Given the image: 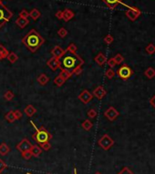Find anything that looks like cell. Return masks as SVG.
<instances>
[{
    "label": "cell",
    "mask_w": 155,
    "mask_h": 174,
    "mask_svg": "<svg viewBox=\"0 0 155 174\" xmlns=\"http://www.w3.org/2000/svg\"><path fill=\"white\" fill-rule=\"evenodd\" d=\"M59 69H61V70H67L72 73L77 68L81 67L84 64V60L77 54L66 52L59 59Z\"/></svg>",
    "instance_id": "1"
},
{
    "label": "cell",
    "mask_w": 155,
    "mask_h": 174,
    "mask_svg": "<svg viewBox=\"0 0 155 174\" xmlns=\"http://www.w3.org/2000/svg\"><path fill=\"white\" fill-rule=\"evenodd\" d=\"M22 42L32 53H36L44 44L45 39L36 29H31L25 37H23Z\"/></svg>",
    "instance_id": "2"
},
{
    "label": "cell",
    "mask_w": 155,
    "mask_h": 174,
    "mask_svg": "<svg viewBox=\"0 0 155 174\" xmlns=\"http://www.w3.org/2000/svg\"><path fill=\"white\" fill-rule=\"evenodd\" d=\"M30 123L32 124V126H33L34 129H36V133L32 135V139H33L38 145L50 141V140L52 139V135L43 126L41 128L38 129L33 121L30 120Z\"/></svg>",
    "instance_id": "3"
},
{
    "label": "cell",
    "mask_w": 155,
    "mask_h": 174,
    "mask_svg": "<svg viewBox=\"0 0 155 174\" xmlns=\"http://www.w3.org/2000/svg\"><path fill=\"white\" fill-rule=\"evenodd\" d=\"M13 13L9 10V8L7 7L1 0H0V28H1L4 25L12 18Z\"/></svg>",
    "instance_id": "4"
},
{
    "label": "cell",
    "mask_w": 155,
    "mask_h": 174,
    "mask_svg": "<svg viewBox=\"0 0 155 174\" xmlns=\"http://www.w3.org/2000/svg\"><path fill=\"white\" fill-rule=\"evenodd\" d=\"M117 75L121 79L127 80L133 75V70L130 69L128 65L124 64V65H122L120 68H119V69L117 70Z\"/></svg>",
    "instance_id": "5"
},
{
    "label": "cell",
    "mask_w": 155,
    "mask_h": 174,
    "mask_svg": "<svg viewBox=\"0 0 155 174\" xmlns=\"http://www.w3.org/2000/svg\"><path fill=\"white\" fill-rule=\"evenodd\" d=\"M98 144L100 145L101 149H103L104 151H109L110 149L114 145V140L108 135L104 134L98 141Z\"/></svg>",
    "instance_id": "6"
},
{
    "label": "cell",
    "mask_w": 155,
    "mask_h": 174,
    "mask_svg": "<svg viewBox=\"0 0 155 174\" xmlns=\"http://www.w3.org/2000/svg\"><path fill=\"white\" fill-rule=\"evenodd\" d=\"M122 5H124L125 6H127L129 9L126 11V16L130 19V20H132V21H135L136 19H138L139 16H141V11L140 9H138V8L136 7H133V6H129L125 4L122 3Z\"/></svg>",
    "instance_id": "7"
},
{
    "label": "cell",
    "mask_w": 155,
    "mask_h": 174,
    "mask_svg": "<svg viewBox=\"0 0 155 174\" xmlns=\"http://www.w3.org/2000/svg\"><path fill=\"white\" fill-rule=\"evenodd\" d=\"M104 116L110 121H114L120 116V112L114 107H110L109 109H107V110L104 112Z\"/></svg>",
    "instance_id": "8"
},
{
    "label": "cell",
    "mask_w": 155,
    "mask_h": 174,
    "mask_svg": "<svg viewBox=\"0 0 155 174\" xmlns=\"http://www.w3.org/2000/svg\"><path fill=\"white\" fill-rule=\"evenodd\" d=\"M78 98H79V100H80L81 102H82L83 104H88V102L91 101V99L93 98V95H92V93L89 92L88 90L84 89V90L82 91V92H81V93L79 95Z\"/></svg>",
    "instance_id": "9"
},
{
    "label": "cell",
    "mask_w": 155,
    "mask_h": 174,
    "mask_svg": "<svg viewBox=\"0 0 155 174\" xmlns=\"http://www.w3.org/2000/svg\"><path fill=\"white\" fill-rule=\"evenodd\" d=\"M32 145L31 142L28 139H23L17 145V149L20 151V152H24V151H30V149L32 148Z\"/></svg>",
    "instance_id": "10"
},
{
    "label": "cell",
    "mask_w": 155,
    "mask_h": 174,
    "mask_svg": "<svg viewBox=\"0 0 155 174\" xmlns=\"http://www.w3.org/2000/svg\"><path fill=\"white\" fill-rule=\"evenodd\" d=\"M47 66L52 71H56L57 69L60 68L59 59H56V57H52L51 59H50L47 61Z\"/></svg>",
    "instance_id": "11"
},
{
    "label": "cell",
    "mask_w": 155,
    "mask_h": 174,
    "mask_svg": "<svg viewBox=\"0 0 155 174\" xmlns=\"http://www.w3.org/2000/svg\"><path fill=\"white\" fill-rule=\"evenodd\" d=\"M93 97L97 98L98 99H102L106 95H107V91L105 90V88L102 86H98L92 92Z\"/></svg>",
    "instance_id": "12"
},
{
    "label": "cell",
    "mask_w": 155,
    "mask_h": 174,
    "mask_svg": "<svg viewBox=\"0 0 155 174\" xmlns=\"http://www.w3.org/2000/svg\"><path fill=\"white\" fill-rule=\"evenodd\" d=\"M50 53H51L52 57H56V59H60L61 57H62V56H63L65 53H66V51H65L61 47H59V46H56V47L52 49V50L50 51Z\"/></svg>",
    "instance_id": "13"
},
{
    "label": "cell",
    "mask_w": 155,
    "mask_h": 174,
    "mask_svg": "<svg viewBox=\"0 0 155 174\" xmlns=\"http://www.w3.org/2000/svg\"><path fill=\"white\" fill-rule=\"evenodd\" d=\"M101 1L104 2L106 4V6L111 10L115 9L118 5L123 3V0H101Z\"/></svg>",
    "instance_id": "14"
},
{
    "label": "cell",
    "mask_w": 155,
    "mask_h": 174,
    "mask_svg": "<svg viewBox=\"0 0 155 174\" xmlns=\"http://www.w3.org/2000/svg\"><path fill=\"white\" fill-rule=\"evenodd\" d=\"M63 18L62 19H64L66 22L69 21L70 19H72L73 18H74V12H73L71 9H69V8H66V9H64L63 11Z\"/></svg>",
    "instance_id": "15"
},
{
    "label": "cell",
    "mask_w": 155,
    "mask_h": 174,
    "mask_svg": "<svg viewBox=\"0 0 155 174\" xmlns=\"http://www.w3.org/2000/svg\"><path fill=\"white\" fill-rule=\"evenodd\" d=\"M95 62L99 66H103L106 62H107V57L103 53H99L95 57Z\"/></svg>",
    "instance_id": "16"
},
{
    "label": "cell",
    "mask_w": 155,
    "mask_h": 174,
    "mask_svg": "<svg viewBox=\"0 0 155 174\" xmlns=\"http://www.w3.org/2000/svg\"><path fill=\"white\" fill-rule=\"evenodd\" d=\"M16 24H17L20 28H25L29 24V20L28 18H21V16H18V18L16 20Z\"/></svg>",
    "instance_id": "17"
},
{
    "label": "cell",
    "mask_w": 155,
    "mask_h": 174,
    "mask_svg": "<svg viewBox=\"0 0 155 174\" xmlns=\"http://www.w3.org/2000/svg\"><path fill=\"white\" fill-rule=\"evenodd\" d=\"M37 80L41 86H45V85H47L48 83V81H50V78L46 75V74L42 73V74H40V75L38 77Z\"/></svg>",
    "instance_id": "18"
},
{
    "label": "cell",
    "mask_w": 155,
    "mask_h": 174,
    "mask_svg": "<svg viewBox=\"0 0 155 174\" xmlns=\"http://www.w3.org/2000/svg\"><path fill=\"white\" fill-rule=\"evenodd\" d=\"M24 112H25V114L28 116V117H32L36 112H37V110H36V108L33 106V105H28L26 108H25V110H24Z\"/></svg>",
    "instance_id": "19"
},
{
    "label": "cell",
    "mask_w": 155,
    "mask_h": 174,
    "mask_svg": "<svg viewBox=\"0 0 155 174\" xmlns=\"http://www.w3.org/2000/svg\"><path fill=\"white\" fill-rule=\"evenodd\" d=\"M30 153L32 156H34V157H38L40 154L42 153V149L40 148L39 146L38 145H33L32 146V148L30 149Z\"/></svg>",
    "instance_id": "20"
},
{
    "label": "cell",
    "mask_w": 155,
    "mask_h": 174,
    "mask_svg": "<svg viewBox=\"0 0 155 174\" xmlns=\"http://www.w3.org/2000/svg\"><path fill=\"white\" fill-rule=\"evenodd\" d=\"M10 152V148L6 143L3 142L0 144V155L1 156H6L7 153Z\"/></svg>",
    "instance_id": "21"
},
{
    "label": "cell",
    "mask_w": 155,
    "mask_h": 174,
    "mask_svg": "<svg viewBox=\"0 0 155 174\" xmlns=\"http://www.w3.org/2000/svg\"><path fill=\"white\" fill-rule=\"evenodd\" d=\"M29 16L33 20H38L40 16H41V13H40V11L38 10L37 8H33L29 13Z\"/></svg>",
    "instance_id": "22"
},
{
    "label": "cell",
    "mask_w": 155,
    "mask_h": 174,
    "mask_svg": "<svg viewBox=\"0 0 155 174\" xmlns=\"http://www.w3.org/2000/svg\"><path fill=\"white\" fill-rule=\"evenodd\" d=\"M81 127H82L85 130L88 131V130H91L93 127V123L89 120H85L82 124H81Z\"/></svg>",
    "instance_id": "23"
},
{
    "label": "cell",
    "mask_w": 155,
    "mask_h": 174,
    "mask_svg": "<svg viewBox=\"0 0 155 174\" xmlns=\"http://www.w3.org/2000/svg\"><path fill=\"white\" fill-rule=\"evenodd\" d=\"M144 75L148 78V79H153L155 77V69L151 67L148 68L145 71H144Z\"/></svg>",
    "instance_id": "24"
},
{
    "label": "cell",
    "mask_w": 155,
    "mask_h": 174,
    "mask_svg": "<svg viewBox=\"0 0 155 174\" xmlns=\"http://www.w3.org/2000/svg\"><path fill=\"white\" fill-rule=\"evenodd\" d=\"M5 119H6V120H7V121L10 122V123L14 122L15 120H16V117H15V115H14V111L13 110H10V111L7 112L5 115Z\"/></svg>",
    "instance_id": "25"
},
{
    "label": "cell",
    "mask_w": 155,
    "mask_h": 174,
    "mask_svg": "<svg viewBox=\"0 0 155 174\" xmlns=\"http://www.w3.org/2000/svg\"><path fill=\"white\" fill-rule=\"evenodd\" d=\"M6 59H8V61H9L10 63L14 64V63H16V62H17V61L18 60V55L16 54V53L10 52V53L8 54V56H7Z\"/></svg>",
    "instance_id": "26"
},
{
    "label": "cell",
    "mask_w": 155,
    "mask_h": 174,
    "mask_svg": "<svg viewBox=\"0 0 155 174\" xmlns=\"http://www.w3.org/2000/svg\"><path fill=\"white\" fill-rule=\"evenodd\" d=\"M78 50V47L74 44V43H71L69 45V47H67V49L65 51L66 52H69V53H73V54H76Z\"/></svg>",
    "instance_id": "27"
},
{
    "label": "cell",
    "mask_w": 155,
    "mask_h": 174,
    "mask_svg": "<svg viewBox=\"0 0 155 174\" xmlns=\"http://www.w3.org/2000/svg\"><path fill=\"white\" fill-rule=\"evenodd\" d=\"M14 97H15V95H14V93L12 92L11 90L6 91L5 94H4V98L6 99V100H7V101H11L12 99L14 98Z\"/></svg>",
    "instance_id": "28"
},
{
    "label": "cell",
    "mask_w": 155,
    "mask_h": 174,
    "mask_svg": "<svg viewBox=\"0 0 155 174\" xmlns=\"http://www.w3.org/2000/svg\"><path fill=\"white\" fill-rule=\"evenodd\" d=\"M59 76L62 79H64L65 80H68L69 78L72 77V73H70V72H69L67 70H61V72L59 73Z\"/></svg>",
    "instance_id": "29"
},
{
    "label": "cell",
    "mask_w": 155,
    "mask_h": 174,
    "mask_svg": "<svg viewBox=\"0 0 155 174\" xmlns=\"http://www.w3.org/2000/svg\"><path fill=\"white\" fill-rule=\"evenodd\" d=\"M65 82H66V80H65L64 79H62L59 75V76H57L55 79H54V83L57 85V86H59V87H61Z\"/></svg>",
    "instance_id": "30"
},
{
    "label": "cell",
    "mask_w": 155,
    "mask_h": 174,
    "mask_svg": "<svg viewBox=\"0 0 155 174\" xmlns=\"http://www.w3.org/2000/svg\"><path fill=\"white\" fill-rule=\"evenodd\" d=\"M145 50L149 55H153L155 53V46L151 43V44H149L148 46L145 47Z\"/></svg>",
    "instance_id": "31"
},
{
    "label": "cell",
    "mask_w": 155,
    "mask_h": 174,
    "mask_svg": "<svg viewBox=\"0 0 155 174\" xmlns=\"http://www.w3.org/2000/svg\"><path fill=\"white\" fill-rule=\"evenodd\" d=\"M115 71H114L112 69H107L106 70V72H105V76L107 77L109 79H113L114 78V76H115Z\"/></svg>",
    "instance_id": "32"
},
{
    "label": "cell",
    "mask_w": 155,
    "mask_h": 174,
    "mask_svg": "<svg viewBox=\"0 0 155 174\" xmlns=\"http://www.w3.org/2000/svg\"><path fill=\"white\" fill-rule=\"evenodd\" d=\"M113 59H114V60H115V62H116L117 65H120L122 62L124 61V57H123V56H122L121 54H117L115 57H113Z\"/></svg>",
    "instance_id": "33"
},
{
    "label": "cell",
    "mask_w": 155,
    "mask_h": 174,
    "mask_svg": "<svg viewBox=\"0 0 155 174\" xmlns=\"http://www.w3.org/2000/svg\"><path fill=\"white\" fill-rule=\"evenodd\" d=\"M68 30L65 28H59V30H58V35L60 37H67V35H68Z\"/></svg>",
    "instance_id": "34"
},
{
    "label": "cell",
    "mask_w": 155,
    "mask_h": 174,
    "mask_svg": "<svg viewBox=\"0 0 155 174\" xmlns=\"http://www.w3.org/2000/svg\"><path fill=\"white\" fill-rule=\"evenodd\" d=\"M0 53L2 54L4 59H6L7 56H8V54H9L8 50H7V49L4 46H2V45H0Z\"/></svg>",
    "instance_id": "35"
},
{
    "label": "cell",
    "mask_w": 155,
    "mask_h": 174,
    "mask_svg": "<svg viewBox=\"0 0 155 174\" xmlns=\"http://www.w3.org/2000/svg\"><path fill=\"white\" fill-rule=\"evenodd\" d=\"M88 118H91V119H94V118H96L97 117V115H98V112H97V110H95V109H91V110H89L88 111Z\"/></svg>",
    "instance_id": "36"
},
{
    "label": "cell",
    "mask_w": 155,
    "mask_h": 174,
    "mask_svg": "<svg viewBox=\"0 0 155 174\" xmlns=\"http://www.w3.org/2000/svg\"><path fill=\"white\" fill-rule=\"evenodd\" d=\"M104 42L107 44V45H110L113 41H114V38H113V37L111 36V35H107L105 37H104Z\"/></svg>",
    "instance_id": "37"
},
{
    "label": "cell",
    "mask_w": 155,
    "mask_h": 174,
    "mask_svg": "<svg viewBox=\"0 0 155 174\" xmlns=\"http://www.w3.org/2000/svg\"><path fill=\"white\" fill-rule=\"evenodd\" d=\"M39 146H41L40 148H41L42 150H44V151H50V149H51V144L50 143V141L45 142V143H42V144H40Z\"/></svg>",
    "instance_id": "38"
},
{
    "label": "cell",
    "mask_w": 155,
    "mask_h": 174,
    "mask_svg": "<svg viewBox=\"0 0 155 174\" xmlns=\"http://www.w3.org/2000/svg\"><path fill=\"white\" fill-rule=\"evenodd\" d=\"M106 63L108 64V66H109V67H110V69L114 68V67H115V66L117 65V64H116V62H115V60H114V59H113V57H111V59H109L107 60V62H106Z\"/></svg>",
    "instance_id": "39"
},
{
    "label": "cell",
    "mask_w": 155,
    "mask_h": 174,
    "mask_svg": "<svg viewBox=\"0 0 155 174\" xmlns=\"http://www.w3.org/2000/svg\"><path fill=\"white\" fill-rule=\"evenodd\" d=\"M118 174H134V173L132 170H130L128 167H124Z\"/></svg>",
    "instance_id": "40"
},
{
    "label": "cell",
    "mask_w": 155,
    "mask_h": 174,
    "mask_svg": "<svg viewBox=\"0 0 155 174\" xmlns=\"http://www.w3.org/2000/svg\"><path fill=\"white\" fill-rule=\"evenodd\" d=\"M7 168V165L6 164V162L0 159V173H2Z\"/></svg>",
    "instance_id": "41"
},
{
    "label": "cell",
    "mask_w": 155,
    "mask_h": 174,
    "mask_svg": "<svg viewBox=\"0 0 155 174\" xmlns=\"http://www.w3.org/2000/svg\"><path fill=\"white\" fill-rule=\"evenodd\" d=\"M19 16H21V18H28V16H29V12H28L26 9H23V10L20 11Z\"/></svg>",
    "instance_id": "42"
},
{
    "label": "cell",
    "mask_w": 155,
    "mask_h": 174,
    "mask_svg": "<svg viewBox=\"0 0 155 174\" xmlns=\"http://www.w3.org/2000/svg\"><path fill=\"white\" fill-rule=\"evenodd\" d=\"M22 157L25 160H29L31 157H32V155H31V153H30V151H24V152H22Z\"/></svg>",
    "instance_id": "43"
},
{
    "label": "cell",
    "mask_w": 155,
    "mask_h": 174,
    "mask_svg": "<svg viewBox=\"0 0 155 174\" xmlns=\"http://www.w3.org/2000/svg\"><path fill=\"white\" fill-rule=\"evenodd\" d=\"M82 71H83V69H82V67H79V68H77L74 71L72 72V74L73 75H76V76H79V75H80L81 73H82Z\"/></svg>",
    "instance_id": "44"
},
{
    "label": "cell",
    "mask_w": 155,
    "mask_h": 174,
    "mask_svg": "<svg viewBox=\"0 0 155 174\" xmlns=\"http://www.w3.org/2000/svg\"><path fill=\"white\" fill-rule=\"evenodd\" d=\"M14 115H15V117H16V120H20L21 118H22V112L20 111V110H15L14 111Z\"/></svg>",
    "instance_id": "45"
},
{
    "label": "cell",
    "mask_w": 155,
    "mask_h": 174,
    "mask_svg": "<svg viewBox=\"0 0 155 174\" xmlns=\"http://www.w3.org/2000/svg\"><path fill=\"white\" fill-rule=\"evenodd\" d=\"M56 18H59V19H62V18H63V12H62L61 10H59V11L57 12V13H56Z\"/></svg>",
    "instance_id": "46"
},
{
    "label": "cell",
    "mask_w": 155,
    "mask_h": 174,
    "mask_svg": "<svg viewBox=\"0 0 155 174\" xmlns=\"http://www.w3.org/2000/svg\"><path fill=\"white\" fill-rule=\"evenodd\" d=\"M150 104H151L153 108H155V95H153V96L150 98Z\"/></svg>",
    "instance_id": "47"
},
{
    "label": "cell",
    "mask_w": 155,
    "mask_h": 174,
    "mask_svg": "<svg viewBox=\"0 0 155 174\" xmlns=\"http://www.w3.org/2000/svg\"><path fill=\"white\" fill-rule=\"evenodd\" d=\"M2 59H4V57H3V56H2V54L0 53V60H2Z\"/></svg>",
    "instance_id": "48"
},
{
    "label": "cell",
    "mask_w": 155,
    "mask_h": 174,
    "mask_svg": "<svg viewBox=\"0 0 155 174\" xmlns=\"http://www.w3.org/2000/svg\"><path fill=\"white\" fill-rule=\"evenodd\" d=\"M94 174H101V172H100V171H97V172H95Z\"/></svg>",
    "instance_id": "49"
},
{
    "label": "cell",
    "mask_w": 155,
    "mask_h": 174,
    "mask_svg": "<svg viewBox=\"0 0 155 174\" xmlns=\"http://www.w3.org/2000/svg\"><path fill=\"white\" fill-rule=\"evenodd\" d=\"M74 174H77V170H76V168H74Z\"/></svg>",
    "instance_id": "50"
},
{
    "label": "cell",
    "mask_w": 155,
    "mask_h": 174,
    "mask_svg": "<svg viewBox=\"0 0 155 174\" xmlns=\"http://www.w3.org/2000/svg\"><path fill=\"white\" fill-rule=\"evenodd\" d=\"M26 174H34V173H30V172H26Z\"/></svg>",
    "instance_id": "51"
}]
</instances>
